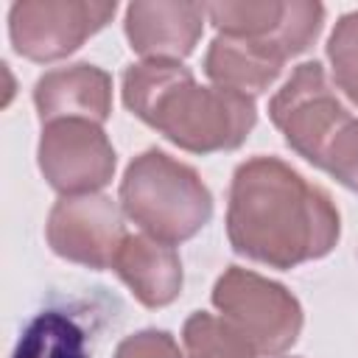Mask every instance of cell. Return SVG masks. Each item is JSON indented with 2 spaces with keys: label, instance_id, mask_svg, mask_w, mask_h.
Listing matches in <instances>:
<instances>
[{
  "label": "cell",
  "instance_id": "cell-1",
  "mask_svg": "<svg viewBox=\"0 0 358 358\" xmlns=\"http://www.w3.org/2000/svg\"><path fill=\"white\" fill-rule=\"evenodd\" d=\"M227 235L238 255L294 268L333 252L341 221L333 199L277 157H252L232 173Z\"/></svg>",
  "mask_w": 358,
  "mask_h": 358
},
{
  "label": "cell",
  "instance_id": "cell-2",
  "mask_svg": "<svg viewBox=\"0 0 358 358\" xmlns=\"http://www.w3.org/2000/svg\"><path fill=\"white\" fill-rule=\"evenodd\" d=\"M123 103L145 126L190 154L238 148L255 129L249 95L196 84L179 62H137L123 70Z\"/></svg>",
  "mask_w": 358,
  "mask_h": 358
},
{
  "label": "cell",
  "instance_id": "cell-3",
  "mask_svg": "<svg viewBox=\"0 0 358 358\" xmlns=\"http://www.w3.org/2000/svg\"><path fill=\"white\" fill-rule=\"evenodd\" d=\"M120 210L145 235L173 246L210 221L213 196L190 165L148 148L129 162L120 179Z\"/></svg>",
  "mask_w": 358,
  "mask_h": 358
},
{
  "label": "cell",
  "instance_id": "cell-4",
  "mask_svg": "<svg viewBox=\"0 0 358 358\" xmlns=\"http://www.w3.org/2000/svg\"><path fill=\"white\" fill-rule=\"evenodd\" d=\"M213 305L257 358H277L299 338L302 308L296 296L257 271L229 266L213 285Z\"/></svg>",
  "mask_w": 358,
  "mask_h": 358
},
{
  "label": "cell",
  "instance_id": "cell-5",
  "mask_svg": "<svg viewBox=\"0 0 358 358\" xmlns=\"http://www.w3.org/2000/svg\"><path fill=\"white\" fill-rule=\"evenodd\" d=\"M117 11L98 0H17L8 11V36L20 56L56 62L78 50Z\"/></svg>",
  "mask_w": 358,
  "mask_h": 358
},
{
  "label": "cell",
  "instance_id": "cell-6",
  "mask_svg": "<svg viewBox=\"0 0 358 358\" xmlns=\"http://www.w3.org/2000/svg\"><path fill=\"white\" fill-rule=\"evenodd\" d=\"M36 162L53 190L62 196H84L112 182L117 159L101 123L64 117L42 126Z\"/></svg>",
  "mask_w": 358,
  "mask_h": 358
},
{
  "label": "cell",
  "instance_id": "cell-7",
  "mask_svg": "<svg viewBox=\"0 0 358 358\" xmlns=\"http://www.w3.org/2000/svg\"><path fill=\"white\" fill-rule=\"evenodd\" d=\"M347 115L344 103L327 84L319 62H302L268 101V117L282 131L291 151L316 165L327 137Z\"/></svg>",
  "mask_w": 358,
  "mask_h": 358
},
{
  "label": "cell",
  "instance_id": "cell-8",
  "mask_svg": "<svg viewBox=\"0 0 358 358\" xmlns=\"http://www.w3.org/2000/svg\"><path fill=\"white\" fill-rule=\"evenodd\" d=\"M48 246L78 266L112 268V260L129 235L117 204L103 193L62 196L45 224Z\"/></svg>",
  "mask_w": 358,
  "mask_h": 358
},
{
  "label": "cell",
  "instance_id": "cell-9",
  "mask_svg": "<svg viewBox=\"0 0 358 358\" xmlns=\"http://www.w3.org/2000/svg\"><path fill=\"white\" fill-rule=\"evenodd\" d=\"M207 17L221 36L274 45L285 59L313 45L324 22V6L316 0H241L207 3Z\"/></svg>",
  "mask_w": 358,
  "mask_h": 358
},
{
  "label": "cell",
  "instance_id": "cell-10",
  "mask_svg": "<svg viewBox=\"0 0 358 358\" xmlns=\"http://www.w3.org/2000/svg\"><path fill=\"white\" fill-rule=\"evenodd\" d=\"M207 6L179 0H137L126 8V39L145 62H182L204 31Z\"/></svg>",
  "mask_w": 358,
  "mask_h": 358
},
{
  "label": "cell",
  "instance_id": "cell-11",
  "mask_svg": "<svg viewBox=\"0 0 358 358\" xmlns=\"http://www.w3.org/2000/svg\"><path fill=\"white\" fill-rule=\"evenodd\" d=\"M42 126L64 117L103 123L112 112V78L106 70L78 62L45 73L34 87Z\"/></svg>",
  "mask_w": 358,
  "mask_h": 358
},
{
  "label": "cell",
  "instance_id": "cell-12",
  "mask_svg": "<svg viewBox=\"0 0 358 358\" xmlns=\"http://www.w3.org/2000/svg\"><path fill=\"white\" fill-rule=\"evenodd\" d=\"M112 268L145 308H165L182 291V260L176 249L151 235H126Z\"/></svg>",
  "mask_w": 358,
  "mask_h": 358
},
{
  "label": "cell",
  "instance_id": "cell-13",
  "mask_svg": "<svg viewBox=\"0 0 358 358\" xmlns=\"http://www.w3.org/2000/svg\"><path fill=\"white\" fill-rule=\"evenodd\" d=\"M282 64H285V56L274 45L221 36V34L210 42L204 56V73L215 87L241 92L249 98L271 87Z\"/></svg>",
  "mask_w": 358,
  "mask_h": 358
},
{
  "label": "cell",
  "instance_id": "cell-14",
  "mask_svg": "<svg viewBox=\"0 0 358 358\" xmlns=\"http://www.w3.org/2000/svg\"><path fill=\"white\" fill-rule=\"evenodd\" d=\"M11 358H90V338L70 313L42 310L25 324Z\"/></svg>",
  "mask_w": 358,
  "mask_h": 358
},
{
  "label": "cell",
  "instance_id": "cell-15",
  "mask_svg": "<svg viewBox=\"0 0 358 358\" xmlns=\"http://www.w3.org/2000/svg\"><path fill=\"white\" fill-rule=\"evenodd\" d=\"M182 344L187 358H257L252 347L221 319L196 310L182 327Z\"/></svg>",
  "mask_w": 358,
  "mask_h": 358
},
{
  "label": "cell",
  "instance_id": "cell-16",
  "mask_svg": "<svg viewBox=\"0 0 358 358\" xmlns=\"http://www.w3.org/2000/svg\"><path fill=\"white\" fill-rule=\"evenodd\" d=\"M327 59L336 87L358 106V11H350L336 22L327 39Z\"/></svg>",
  "mask_w": 358,
  "mask_h": 358
},
{
  "label": "cell",
  "instance_id": "cell-17",
  "mask_svg": "<svg viewBox=\"0 0 358 358\" xmlns=\"http://www.w3.org/2000/svg\"><path fill=\"white\" fill-rule=\"evenodd\" d=\"M316 168L327 171L336 182L358 193V120L350 112L341 117V123L327 137L316 159Z\"/></svg>",
  "mask_w": 358,
  "mask_h": 358
},
{
  "label": "cell",
  "instance_id": "cell-18",
  "mask_svg": "<svg viewBox=\"0 0 358 358\" xmlns=\"http://www.w3.org/2000/svg\"><path fill=\"white\" fill-rule=\"evenodd\" d=\"M112 358H187L168 330H140L123 338Z\"/></svg>",
  "mask_w": 358,
  "mask_h": 358
}]
</instances>
